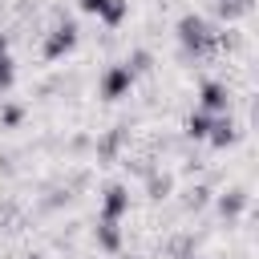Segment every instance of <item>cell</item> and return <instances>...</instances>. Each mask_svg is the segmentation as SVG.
Instances as JSON below:
<instances>
[{"label":"cell","mask_w":259,"mask_h":259,"mask_svg":"<svg viewBox=\"0 0 259 259\" xmlns=\"http://www.w3.org/2000/svg\"><path fill=\"white\" fill-rule=\"evenodd\" d=\"M130 85H134V73H130L125 65H109V69H105V77H101V97L117 101V97H125V93H130Z\"/></svg>","instance_id":"obj_3"},{"label":"cell","mask_w":259,"mask_h":259,"mask_svg":"<svg viewBox=\"0 0 259 259\" xmlns=\"http://www.w3.org/2000/svg\"><path fill=\"white\" fill-rule=\"evenodd\" d=\"M73 45H77V24H73V20H61V24L45 36V57L57 61V57H65Z\"/></svg>","instance_id":"obj_2"},{"label":"cell","mask_w":259,"mask_h":259,"mask_svg":"<svg viewBox=\"0 0 259 259\" xmlns=\"http://www.w3.org/2000/svg\"><path fill=\"white\" fill-rule=\"evenodd\" d=\"M150 65H154V61H150V53H142V49H138V53L125 61V69H130L134 77H138V73H150Z\"/></svg>","instance_id":"obj_15"},{"label":"cell","mask_w":259,"mask_h":259,"mask_svg":"<svg viewBox=\"0 0 259 259\" xmlns=\"http://www.w3.org/2000/svg\"><path fill=\"white\" fill-rule=\"evenodd\" d=\"M12 81H16V73H12V57H8V53H0V93H8V89H12Z\"/></svg>","instance_id":"obj_14"},{"label":"cell","mask_w":259,"mask_h":259,"mask_svg":"<svg viewBox=\"0 0 259 259\" xmlns=\"http://www.w3.org/2000/svg\"><path fill=\"white\" fill-rule=\"evenodd\" d=\"M77 4H81V12H93V16L105 8V0H77Z\"/></svg>","instance_id":"obj_17"},{"label":"cell","mask_w":259,"mask_h":259,"mask_svg":"<svg viewBox=\"0 0 259 259\" xmlns=\"http://www.w3.org/2000/svg\"><path fill=\"white\" fill-rule=\"evenodd\" d=\"M97 243H101V251H121V231H117L113 219H101L97 223Z\"/></svg>","instance_id":"obj_7"},{"label":"cell","mask_w":259,"mask_h":259,"mask_svg":"<svg viewBox=\"0 0 259 259\" xmlns=\"http://www.w3.org/2000/svg\"><path fill=\"white\" fill-rule=\"evenodd\" d=\"M28 259H40V255H28Z\"/></svg>","instance_id":"obj_20"},{"label":"cell","mask_w":259,"mask_h":259,"mask_svg":"<svg viewBox=\"0 0 259 259\" xmlns=\"http://www.w3.org/2000/svg\"><path fill=\"white\" fill-rule=\"evenodd\" d=\"M178 40H182V49L190 57H210L214 53V28L202 16H194V12L178 20Z\"/></svg>","instance_id":"obj_1"},{"label":"cell","mask_w":259,"mask_h":259,"mask_svg":"<svg viewBox=\"0 0 259 259\" xmlns=\"http://www.w3.org/2000/svg\"><path fill=\"white\" fill-rule=\"evenodd\" d=\"M227 105H231V93H227V85H219V81H206V85H202V109H206V113H227Z\"/></svg>","instance_id":"obj_5"},{"label":"cell","mask_w":259,"mask_h":259,"mask_svg":"<svg viewBox=\"0 0 259 259\" xmlns=\"http://www.w3.org/2000/svg\"><path fill=\"white\" fill-rule=\"evenodd\" d=\"M20 117H24V113H20V105H8L0 121H4V125H20Z\"/></svg>","instance_id":"obj_16"},{"label":"cell","mask_w":259,"mask_h":259,"mask_svg":"<svg viewBox=\"0 0 259 259\" xmlns=\"http://www.w3.org/2000/svg\"><path fill=\"white\" fill-rule=\"evenodd\" d=\"M182 259H194V255H182Z\"/></svg>","instance_id":"obj_21"},{"label":"cell","mask_w":259,"mask_h":259,"mask_svg":"<svg viewBox=\"0 0 259 259\" xmlns=\"http://www.w3.org/2000/svg\"><path fill=\"white\" fill-rule=\"evenodd\" d=\"M121 142H125V130H109V134L97 142V158H101V162H109V158L121 150Z\"/></svg>","instance_id":"obj_8"},{"label":"cell","mask_w":259,"mask_h":259,"mask_svg":"<svg viewBox=\"0 0 259 259\" xmlns=\"http://www.w3.org/2000/svg\"><path fill=\"white\" fill-rule=\"evenodd\" d=\"M170 186H174V178H170V174H150V198H166V194H170Z\"/></svg>","instance_id":"obj_13"},{"label":"cell","mask_w":259,"mask_h":259,"mask_svg":"<svg viewBox=\"0 0 259 259\" xmlns=\"http://www.w3.org/2000/svg\"><path fill=\"white\" fill-rule=\"evenodd\" d=\"M125 210H130V190L125 186H109L105 190V202H101V219H113L117 223Z\"/></svg>","instance_id":"obj_4"},{"label":"cell","mask_w":259,"mask_h":259,"mask_svg":"<svg viewBox=\"0 0 259 259\" xmlns=\"http://www.w3.org/2000/svg\"><path fill=\"white\" fill-rule=\"evenodd\" d=\"M210 121H214V113L198 109V113H190V121H186V134H190V138H206V134H210Z\"/></svg>","instance_id":"obj_11"},{"label":"cell","mask_w":259,"mask_h":259,"mask_svg":"<svg viewBox=\"0 0 259 259\" xmlns=\"http://www.w3.org/2000/svg\"><path fill=\"white\" fill-rule=\"evenodd\" d=\"M186 202H190V206H194V210H198V206H202V202H206V190H202V186H198V190H190V198H186Z\"/></svg>","instance_id":"obj_18"},{"label":"cell","mask_w":259,"mask_h":259,"mask_svg":"<svg viewBox=\"0 0 259 259\" xmlns=\"http://www.w3.org/2000/svg\"><path fill=\"white\" fill-rule=\"evenodd\" d=\"M243 206H247V190H227V194L219 198V210H223V219H235Z\"/></svg>","instance_id":"obj_9"},{"label":"cell","mask_w":259,"mask_h":259,"mask_svg":"<svg viewBox=\"0 0 259 259\" xmlns=\"http://www.w3.org/2000/svg\"><path fill=\"white\" fill-rule=\"evenodd\" d=\"M125 8H130V4H125V0H105V8H101V12H97V16H101V20H105V24H117V20H121V16H125Z\"/></svg>","instance_id":"obj_12"},{"label":"cell","mask_w":259,"mask_h":259,"mask_svg":"<svg viewBox=\"0 0 259 259\" xmlns=\"http://www.w3.org/2000/svg\"><path fill=\"white\" fill-rule=\"evenodd\" d=\"M0 53H8V36L4 32H0Z\"/></svg>","instance_id":"obj_19"},{"label":"cell","mask_w":259,"mask_h":259,"mask_svg":"<svg viewBox=\"0 0 259 259\" xmlns=\"http://www.w3.org/2000/svg\"><path fill=\"white\" fill-rule=\"evenodd\" d=\"M214 146H231L235 138H239V130H235V121L227 117V113H214V121H210V134H206Z\"/></svg>","instance_id":"obj_6"},{"label":"cell","mask_w":259,"mask_h":259,"mask_svg":"<svg viewBox=\"0 0 259 259\" xmlns=\"http://www.w3.org/2000/svg\"><path fill=\"white\" fill-rule=\"evenodd\" d=\"M214 12H219L223 20H239V16L251 12V0H214Z\"/></svg>","instance_id":"obj_10"}]
</instances>
